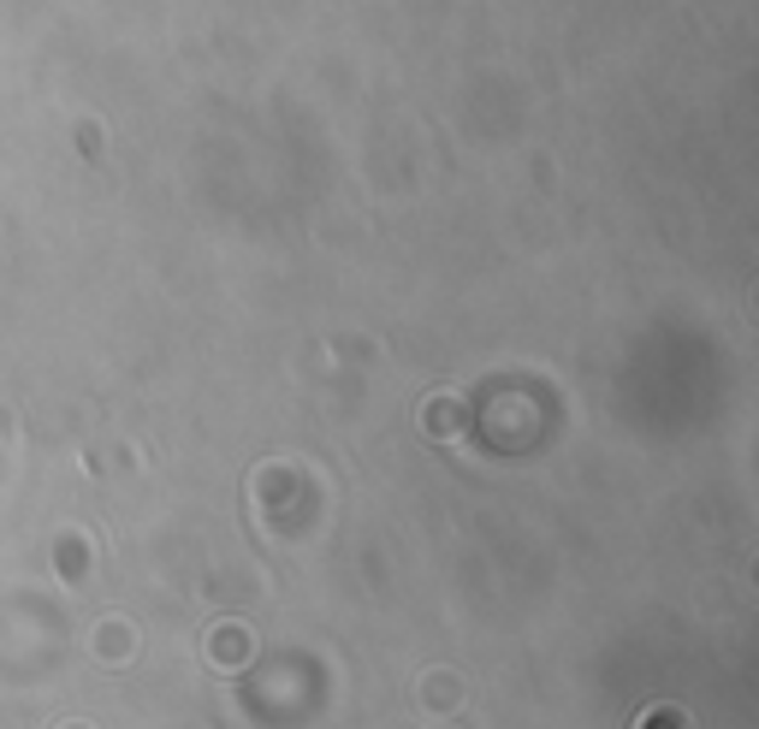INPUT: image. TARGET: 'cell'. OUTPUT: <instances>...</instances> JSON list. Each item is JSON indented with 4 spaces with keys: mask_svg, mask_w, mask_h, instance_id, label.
Returning <instances> with one entry per match:
<instances>
[{
    "mask_svg": "<svg viewBox=\"0 0 759 729\" xmlns=\"http://www.w3.org/2000/svg\"><path fill=\"white\" fill-rule=\"evenodd\" d=\"M641 729H682V718H677V711H670V718H659V711H653V718L641 724Z\"/></svg>",
    "mask_w": 759,
    "mask_h": 729,
    "instance_id": "1",
    "label": "cell"
}]
</instances>
